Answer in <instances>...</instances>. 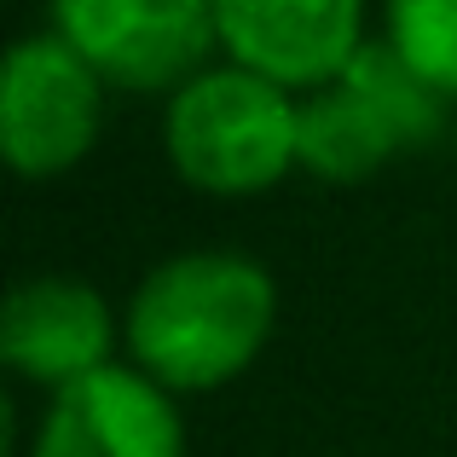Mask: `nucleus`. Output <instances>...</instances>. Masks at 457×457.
Segmentation results:
<instances>
[{
	"label": "nucleus",
	"mask_w": 457,
	"mask_h": 457,
	"mask_svg": "<svg viewBox=\"0 0 457 457\" xmlns=\"http://www.w3.org/2000/svg\"><path fill=\"white\" fill-rule=\"evenodd\" d=\"M278 330V284L237 249H186L139 278L122 319L128 359L174 394L237 382Z\"/></svg>",
	"instance_id": "1"
},
{
	"label": "nucleus",
	"mask_w": 457,
	"mask_h": 457,
	"mask_svg": "<svg viewBox=\"0 0 457 457\" xmlns=\"http://www.w3.org/2000/svg\"><path fill=\"white\" fill-rule=\"evenodd\" d=\"M162 151L203 197H261L302 168V99L249 64H209L168 93Z\"/></svg>",
	"instance_id": "2"
},
{
	"label": "nucleus",
	"mask_w": 457,
	"mask_h": 457,
	"mask_svg": "<svg viewBox=\"0 0 457 457\" xmlns=\"http://www.w3.org/2000/svg\"><path fill=\"white\" fill-rule=\"evenodd\" d=\"M440 134L446 93L428 87L388 41H365L342 76L302 99V168L330 186H359Z\"/></svg>",
	"instance_id": "3"
},
{
	"label": "nucleus",
	"mask_w": 457,
	"mask_h": 457,
	"mask_svg": "<svg viewBox=\"0 0 457 457\" xmlns=\"http://www.w3.org/2000/svg\"><path fill=\"white\" fill-rule=\"evenodd\" d=\"M104 128V76L58 29L23 35L0 70V151L23 179H58Z\"/></svg>",
	"instance_id": "4"
},
{
	"label": "nucleus",
	"mask_w": 457,
	"mask_h": 457,
	"mask_svg": "<svg viewBox=\"0 0 457 457\" xmlns=\"http://www.w3.org/2000/svg\"><path fill=\"white\" fill-rule=\"evenodd\" d=\"M53 29L128 93H174L220 46L214 0H53Z\"/></svg>",
	"instance_id": "5"
},
{
	"label": "nucleus",
	"mask_w": 457,
	"mask_h": 457,
	"mask_svg": "<svg viewBox=\"0 0 457 457\" xmlns=\"http://www.w3.org/2000/svg\"><path fill=\"white\" fill-rule=\"evenodd\" d=\"M29 457H186L179 394L134 359H111L46 400Z\"/></svg>",
	"instance_id": "6"
},
{
	"label": "nucleus",
	"mask_w": 457,
	"mask_h": 457,
	"mask_svg": "<svg viewBox=\"0 0 457 457\" xmlns=\"http://www.w3.org/2000/svg\"><path fill=\"white\" fill-rule=\"evenodd\" d=\"M214 29L232 64L312 93L365 46V0H214Z\"/></svg>",
	"instance_id": "7"
},
{
	"label": "nucleus",
	"mask_w": 457,
	"mask_h": 457,
	"mask_svg": "<svg viewBox=\"0 0 457 457\" xmlns=\"http://www.w3.org/2000/svg\"><path fill=\"white\" fill-rule=\"evenodd\" d=\"M116 336H122V324H116L111 302L87 278H64V272L23 278L6 295V312H0V359H6V370L46 394L111 365Z\"/></svg>",
	"instance_id": "8"
},
{
	"label": "nucleus",
	"mask_w": 457,
	"mask_h": 457,
	"mask_svg": "<svg viewBox=\"0 0 457 457\" xmlns=\"http://www.w3.org/2000/svg\"><path fill=\"white\" fill-rule=\"evenodd\" d=\"M382 41L446 99H457V0H382Z\"/></svg>",
	"instance_id": "9"
},
{
	"label": "nucleus",
	"mask_w": 457,
	"mask_h": 457,
	"mask_svg": "<svg viewBox=\"0 0 457 457\" xmlns=\"http://www.w3.org/2000/svg\"><path fill=\"white\" fill-rule=\"evenodd\" d=\"M452 145H457V122H452Z\"/></svg>",
	"instance_id": "10"
}]
</instances>
